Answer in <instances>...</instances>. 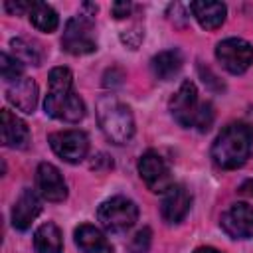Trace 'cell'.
I'll list each match as a JSON object with an SVG mask.
<instances>
[{
    "label": "cell",
    "instance_id": "obj_7",
    "mask_svg": "<svg viewBox=\"0 0 253 253\" xmlns=\"http://www.w3.org/2000/svg\"><path fill=\"white\" fill-rule=\"evenodd\" d=\"M215 57L223 69L239 75L253 65V45L241 38H227L215 45Z\"/></svg>",
    "mask_w": 253,
    "mask_h": 253
},
{
    "label": "cell",
    "instance_id": "obj_15",
    "mask_svg": "<svg viewBox=\"0 0 253 253\" xmlns=\"http://www.w3.org/2000/svg\"><path fill=\"white\" fill-rule=\"evenodd\" d=\"M40 211H42V200H40V196L34 190L26 188V190H22V194L18 196V200L14 202V208H12V225L16 229H20V231H26L32 225V221L40 215Z\"/></svg>",
    "mask_w": 253,
    "mask_h": 253
},
{
    "label": "cell",
    "instance_id": "obj_18",
    "mask_svg": "<svg viewBox=\"0 0 253 253\" xmlns=\"http://www.w3.org/2000/svg\"><path fill=\"white\" fill-rule=\"evenodd\" d=\"M182 63H184V57H182L180 49H164L150 59V69L156 79L170 81L180 73Z\"/></svg>",
    "mask_w": 253,
    "mask_h": 253
},
{
    "label": "cell",
    "instance_id": "obj_2",
    "mask_svg": "<svg viewBox=\"0 0 253 253\" xmlns=\"http://www.w3.org/2000/svg\"><path fill=\"white\" fill-rule=\"evenodd\" d=\"M253 150V130L243 123L227 125L211 144V160L221 170L243 166Z\"/></svg>",
    "mask_w": 253,
    "mask_h": 253
},
{
    "label": "cell",
    "instance_id": "obj_12",
    "mask_svg": "<svg viewBox=\"0 0 253 253\" xmlns=\"http://www.w3.org/2000/svg\"><path fill=\"white\" fill-rule=\"evenodd\" d=\"M36 186H38L42 198L47 200V202H63L67 198L65 180L61 176V172L49 162H42L38 166V170H36Z\"/></svg>",
    "mask_w": 253,
    "mask_h": 253
},
{
    "label": "cell",
    "instance_id": "obj_21",
    "mask_svg": "<svg viewBox=\"0 0 253 253\" xmlns=\"http://www.w3.org/2000/svg\"><path fill=\"white\" fill-rule=\"evenodd\" d=\"M30 22L36 30L40 32H53L57 26H59V18H57V12L45 4V2H34L32 10H30Z\"/></svg>",
    "mask_w": 253,
    "mask_h": 253
},
{
    "label": "cell",
    "instance_id": "obj_13",
    "mask_svg": "<svg viewBox=\"0 0 253 253\" xmlns=\"http://www.w3.org/2000/svg\"><path fill=\"white\" fill-rule=\"evenodd\" d=\"M0 132H2V144L8 148L22 150V148H28L32 140L28 125L8 109L0 111Z\"/></svg>",
    "mask_w": 253,
    "mask_h": 253
},
{
    "label": "cell",
    "instance_id": "obj_14",
    "mask_svg": "<svg viewBox=\"0 0 253 253\" xmlns=\"http://www.w3.org/2000/svg\"><path fill=\"white\" fill-rule=\"evenodd\" d=\"M6 99L10 105H14L18 111L32 115L38 105V85L30 77H20L6 87Z\"/></svg>",
    "mask_w": 253,
    "mask_h": 253
},
{
    "label": "cell",
    "instance_id": "obj_20",
    "mask_svg": "<svg viewBox=\"0 0 253 253\" xmlns=\"http://www.w3.org/2000/svg\"><path fill=\"white\" fill-rule=\"evenodd\" d=\"M10 47L14 51V57L22 63L42 65V61H43V49L36 40L14 38V40H10Z\"/></svg>",
    "mask_w": 253,
    "mask_h": 253
},
{
    "label": "cell",
    "instance_id": "obj_4",
    "mask_svg": "<svg viewBox=\"0 0 253 253\" xmlns=\"http://www.w3.org/2000/svg\"><path fill=\"white\" fill-rule=\"evenodd\" d=\"M97 121L103 134L115 144H126L134 134L130 109L115 95H105L97 103Z\"/></svg>",
    "mask_w": 253,
    "mask_h": 253
},
{
    "label": "cell",
    "instance_id": "obj_6",
    "mask_svg": "<svg viewBox=\"0 0 253 253\" xmlns=\"http://www.w3.org/2000/svg\"><path fill=\"white\" fill-rule=\"evenodd\" d=\"M61 45L71 55H87L97 49L93 22L87 16H75L65 24Z\"/></svg>",
    "mask_w": 253,
    "mask_h": 253
},
{
    "label": "cell",
    "instance_id": "obj_19",
    "mask_svg": "<svg viewBox=\"0 0 253 253\" xmlns=\"http://www.w3.org/2000/svg\"><path fill=\"white\" fill-rule=\"evenodd\" d=\"M34 247L36 253H61L63 239L59 227L51 221L42 223L34 233Z\"/></svg>",
    "mask_w": 253,
    "mask_h": 253
},
{
    "label": "cell",
    "instance_id": "obj_9",
    "mask_svg": "<svg viewBox=\"0 0 253 253\" xmlns=\"http://www.w3.org/2000/svg\"><path fill=\"white\" fill-rule=\"evenodd\" d=\"M138 174L142 178V182L146 184V188L150 192L156 194H164L170 186H172V174H170V166L166 164V160L154 152V150H146L140 160H138Z\"/></svg>",
    "mask_w": 253,
    "mask_h": 253
},
{
    "label": "cell",
    "instance_id": "obj_24",
    "mask_svg": "<svg viewBox=\"0 0 253 253\" xmlns=\"http://www.w3.org/2000/svg\"><path fill=\"white\" fill-rule=\"evenodd\" d=\"M32 6H34V2H4V8L10 12V14H22V12H28L30 14V10H32Z\"/></svg>",
    "mask_w": 253,
    "mask_h": 253
},
{
    "label": "cell",
    "instance_id": "obj_3",
    "mask_svg": "<svg viewBox=\"0 0 253 253\" xmlns=\"http://www.w3.org/2000/svg\"><path fill=\"white\" fill-rule=\"evenodd\" d=\"M170 113L178 125L186 128L194 126L200 132H206L213 123L211 103L198 99V89L192 81H182V85L170 99Z\"/></svg>",
    "mask_w": 253,
    "mask_h": 253
},
{
    "label": "cell",
    "instance_id": "obj_5",
    "mask_svg": "<svg viewBox=\"0 0 253 253\" xmlns=\"http://www.w3.org/2000/svg\"><path fill=\"white\" fill-rule=\"evenodd\" d=\"M97 219L103 229L111 233L128 231L138 219V208L132 200L125 196H115L105 200L97 210Z\"/></svg>",
    "mask_w": 253,
    "mask_h": 253
},
{
    "label": "cell",
    "instance_id": "obj_17",
    "mask_svg": "<svg viewBox=\"0 0 253 253\" xmlns=\"http://www.w3.org/2000/svg\"><path fill=\"white\" fill-rule=\"evenodd\" d=\"M75 243L83 253H113L107 237L91 223H81L75 229Z\"/></svg>",
    "mask_w": 253,
    "mask_h": 253
},
{
    "label": "cell",
    "instance_id": "obj_23",
    "mask_svg": "<svg viewBox=\"0 0 253 253\" xmlns=\"http://www.w3.org/2000/svg\"><path fill=\"white\" fill-rule=\"evenodd\" d=\"M150 237H152V231H150L148 227H142V229L132 237V241L128 243V253H148Z\"/></svg>",
    "mask_w": 253,
    "mask_h": 253
},
{
    "label": "cell",
    "instance_id": "obj_25",
    "mask_svg": "<svg viewBox=\"0 0 253 253\" xmlns=\"http://www.w3.org/2000/svg\"><path fill=\"white\" fill-rule=\"evenodd\" d=\"M130 10H132V4L130 2H115L111 6V12H113L115 18H125V16L130 14Z\"/></svg>",
    "mask_w": 253,
    "mask_h": 253
},
{
    "label": "cell",
    "instance_id": "obj_16",
    "mask_svg": "<svg viewBox=\"0 0 253 253\" xmlns=\"http://www.w3.org/2000/svg\"><path fill=\"white\" fill-rule=\"evenodd\" d=\"M190 10H192L194 18L198 20V24L206 30L219 28L225 22V14H227V8L223 2H206V0L192 2Z\"/></svg>",
    "mask_w": 253,
    "mask_h": 253
},
{
    "label": "cell",
    "instance_id": "obj_11",
    "mask_svg": "<svg viewBox=\"0 0 253 253\" xmlns=\"http://www.w3.org/2000/svg\"><path fill=\"white\" fill-rule=\"evenodd\" d=\"M192 206V196L182 184H172L160 200V213L166 223H180Z\"/></svg>",
    "mask_w": 253,
    "mask_h": 253
},
{
    "label": "cell",
    "instance_id": "obj_10",
    "mask_svg": "<svg viewBox=\"0 0 253 253\" xmlns=\"http://www.w3.org/2000/svg\"><path fill=\"white\" fill-rule=\"evenodd\" d=\"M221 229L231 239H251L253 237V208L249 204H231L219 217Z\"/></svg>",
    "mask_w": 253,
    "mask_h": 253
},
{
    "label": "cell",
    "instance_id": "obj_26",
    "mask_svg": "<svg viewBox=\"0 0 253 253\" xmlns=\"http://www.w3.org/2000/svg\"><path fill=\"white\" fill-rule=\"evenodd\" d=\"M194 253H221V251H217V249H213V247H198Z\"/></svg>",
    "mask_w": 253,
    "mask_h": 253
},
{
    "label": "cell",
    "instance_id": "obj_8",
    "mask_svg": "<svg viewBox=\"0 0 253 253\" xmlns=\"http://www.w3.org/2000/svg\"><path fill=\"white\" fill-rule=\"evenodd\" d=\"M47 140L51 150L69 164L81 162L89 152V138L83 130H75V128L57 130V132H51Z\"/></svg>",
    "mask_w": 253,
    "mask_h": 253
},
{
    "label": "cell",
    "instance_id": "obj_22",
    "mask_svg": "<svg viewBox=\"0 0 253 253\" xmlns=\"http://www.w3.org/2000/svg\"><path fill=\"white\" fill-rule=\"evenodd\" d=\"M22 71H24V63L22 61H18L14 55H10L6 51L0 53V73H2V79L4 81L12 83V81L20 79L22 77Z\"/></svg>",
    "mask_w": 253,
    "mask_h": 253
},
{
    "label": "cell",
    "instance_id": "obj_1",
    "mask_svg": "<svg viewBox=\"0 0 253 253\" xmlns=\"http://www.w3.org/2000/svg\"><path fill=\"white\" fill-rule=\"evenodd\" d=\"M49 91L43 109L49 117L63 123H79L85 117V103L73 91V75L67 67H53L47 77Z\"/></svg>",
    "mask_w": 253,
    "mask_h": 253
}]
</instances>
